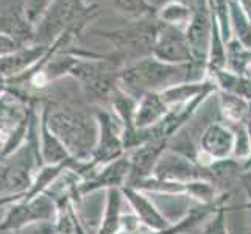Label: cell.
<instances>
[{
  "label": "cell",
  "instance_id": "cell-1",
  "mask_svg": "<svg viewBox=\"0 0 251 234\" xmlns=\"http://www.w3.org/2000/svg\"><path fill=\"white\" fill-rule=\"evenodd\" d=\"M207 67L200 64H169L149 55L129 63L117 74V86L139 100L150 92H162L186 81H203Z\"/></svg>",
  "mask_w": 251,
  "mask_h": 234
},
{
  "label": "cell",
  "instance_id": "cell-2",
  "mask_svg": "<svg viewBox=\"0 0 251 234\" xmlns=\"http://www.w3.org/2000/svg\"><path fill=\"white\" fill-rule=\"evenodd\" d=\"M47 124L56 137L64 144L69 155L75 161H86L94 156L99 144L100 127L95 114L81 111L46 108Z\"/></svg>",
  "mask_w": 251,
  "mask_h": 234
},
{
  "label": "cell",
  "instance_id": "cell-3",
  "mask_svg": "<svg viewBox=\"0 0 251 234\" xmlns=\"http://www.w3.org/2000/svg\"><path fill=\"white\" fill-rule=\"evenodd\" d=\"M95 14H97L95 3L89 5L84 0H53L36 24L34 44L51 46L67 31H81Z\"/></svg>",
  "mask_w": 251,
  "mask_h": 234
},
{
  "label": "cell",
  "instance_id": "cell-4",
  "mask_svg": "<svg viewBox=\"0 0 251 234\" xmlns=\"http://www.w3.org/2000/svg\"><path fill=\"white\" fill-rule=\"evenodd\" d=\"M158 27L159 21L156 19V16H153L134 21V24L124 28L97 31V34L109 41L111 46L116 49V53L111 56L112 61L114 58H134V61H137L144 56L151 55Z\"/></svg>",
  "mask_w": 251,
  "mask_h": 234
},
{
  "label": "cell",
  "instance_id": "cell-5",
  "mask_svg": "<svg viewBox=\"0 0 251 234\" xmlns=\"http://www.w3.org/2000/svg\"><path fill=\"white\" fill-rule=\"evenodd\" d=\"M209 170V167H203L201 164H198L194 158H189L184 153L166 149L159 156L156 166L151 172V177L189 184L194 181H212L214 175Z\"/></svg>",
  "mask_w": 251,
  "mask_h": 234
},
{
  "label": "cell",
  "instance_id": "cell-6",
  "mask_svg": "<svg viewBox=\"0 0 251 234\" xmlns=\"http://www.w3.org/2000/svg\"><path fill=\"white\" fill-rule=\"evenodd\" d=\"M95 117L99 120L100 134L99 144L94 152L92 162L88 164V169H100L106 164L122 158V153L125 150L124 145V124L117 117L116 112H111L106 109H97Z\"/></svg>",
  "mask_w": 251,
  "mask_h": 234
},
{
  "label": "cell",
  "instance_id": "cell-7",
  "mask_svg": "<svg viewBox=\"0 0 251 234\" xmlns=\"http://www.w3.org/2000/svg\"><path fill=\"white\" fill-rule=\"evenodd\" d=\"M214 11L209 5V0H197L194 3L192 17L186 27V36L192 50L194 64L207 67V56H209L211 41L214 30L217 27Z\"/></svg>",
  "mask_w": 251,
  "mask_h": 234
},
{
  "label": "cell",
  "instance_id": "cell-8",
  "mask_svg": "<svg viewBox=\"0 0 251 234\" xmlns=\"http://www.w3.org/2000/svg\"><path fill=\"white\" fill-rule=\"evenodd\" d=\"M56 203L47 194H41L31 200H21L13 205L6 217L0 223V231H13L36 222H56Z\"/></svg>",
  "mask_w": 251,
  "mask_h": 234
},
{
  "label": "cell",
  "instance_id": "cell-9",
  "mask_svg": "<svg viewBox=\"0 0 251 234\" xmlns=\"http://www.w3.org/2000/svg\"><path fill=\"white\" fill-rule=\"evenodd\" d=\"M151 56L169 64H192L194 56L186 36V30L159 22Z\"/></svg>",
  "mask_w": 251,
  "mask_h": 234
},
{
  "label": "cell",
  "instance_id": "cell-10",
  "mask_svg": "<svg viewBox=\"0 0 251 234\" xmlns=\"http://www.w3.org/2000/svg\"><path fill=\"white\" fill-rule=\"evenodd\" d=\"M236 134L234 130L228 124L212 122L209 124L200 136V147L197 153V162L201 158L207 159L209 167L214 162L231 159L234 155Z\"/></svg>",
  "mask_w": 251,
  "mask_h": 234
},
{
  "label": "cell",
  "instance_id": "cell-11",
  "mask_svg": "<svg viewBox=\"0 0 251 234\" xmlns=\"http://www.w3.org/2000/svg\"><path fill=\"white\" fill-rule=\"evenodd\" d=\"M122 190L126 203L131 208L136 217L139 219L142 227H145L149 231H166L172 227V223L159 212L158 206L145 195L144 190H139L133 186H125Z\"/></svg>",
  "mask_w": 251,
  "mask_h": 234
},
{
  "label": "cell",
  "instance_id": "cell-12",
  "mask_svg": "<svg viewBox=\"0 0 251 234\" xmlns=\"http://www.w3.org/2000/svg\"><path fill=\"white\" fill-rule=\"evenodd\" d=\"M129 178V158L122 156L116 161H112L106 166L97 169L94 175L86 178L83 184H80V192H95L99 189H112V187H124Z\"/></svg>",
  "mask_w": 251,
  "mask_h": 234
},
{
  "label": "cell",
  "instance_id": "cell-13",
  "mask_svg": "<svg viewBox=\"0 0 251 234\" xmlns=\"http://www.w3.org/2000/svg\"><path fill=\"white\" fill-rule=\"evenodd\" d=\"M0 33L13 38L22 47L34 46L36 27L27 19L22 6H13L0 14Z\"/></svg>",
  "mask_w": 251,
  "mask_h": 234
},
{
  "label": "cell",
  "instance_id": "cell-14",
  "mask_svg": "<svg viewBox=\"0 0 251 234\" xmlns=\"http://www.w3.org/2000/svg\"><path fill=\"white\" fill-rule=\"evenodd\" d=\"M39 153L44 164L55 166V164H71L74 158L69 155L64 144L56 137L47 124V112L46 108L41 112L39 122Z\"/></svg>",
  "mask_w": 251,
  "mask_h": 234
},
{
  "label": "cell",
  "instance_id": "cell-15",
  "mask_svg": "<svg viewBox=\"0 0 251 234\" xmlns=\"http://www.w3.org/2000/svg\"><path fill=\"white\" fill-rule=\"evenodd\" d=\"M169 111L170 108L162 100L159 92L145 94L137 100L134 111V127L141 130L156 127L169 114Z\"/></svg>",
  "mask_w": 251,
  "mask_h": 234
},
{
  "label": "cell",
  "instance_id": "cell-16",
  "mask_svg": "<svg viewBox=\"0 0 251 234\" xmlns=\"http://www.w3.org/2000/svg\"><path fill=\"white\" fill-rule=\"evenodd\" d=\"M125 195L122 187H112L106 190V203L103 219L97 234H119L122 231Z\"/></svg>",
  "mask_w": 251,
  "mask_h": 234
},
{
  "label": "cell",
  "instance_id": "cell-17",
  "mask_svg": "<svg viewBox=\"0 0 251 234\" xmlns=\"http://www.w3.org/2000/svg\"><path fill=\"white\" fill-rule=\"evenodd\" d=\"M219 109L228 125H247L251 119V103L239 95L217 91Z\"/></svg>",
  "mask_w": 251,
  "mask_h": 234
},
{
  "label": "cell",
  "instance_id": "cell-18",
  "mask_svg": "<svg viewBox=\"0 0 251 234\" xmlns=\"http://www.w3.org/2000/svg\"><path fill=\"white\" fill-rule=\"evenodd\" d=\"M207 77L215 83L219 91L239 95L251 103V78L248 75H239L228 69H222V71L211 72Z\"/></svg>",
  "mask_w": 251,
  "mask_h": 234
},
{
  "label": "cell",
  "instance_id": "cell-19",
  "mask_svg": "<svg viewBox=\"0 0 251 234\" xmlns=\"http://www.w3.org/2000/svg\"><path fill=\"white\" fill-rule=\"evenodd\" d=\"M194 6L186 5L178 0H164V2L156 8V19L161 24L173 25V27L184 28L192 17Z\"/></svg>",
  "mask_w": 251,
  "mask_h": 234
},
{
  "label": "cell",
  "instance_id": "cell-20",
  "mask_svg": "<svg viewBox=\"0 0 251 234\" xmlns=\"http://www.w3.org/2000/svg\"><path fill=\"white\" fill-rule=\"evenodd\" d=\"M30 111L25 109L17 100H10L2 95L0 97V136L5 139L28 117Z\"/></svg>",
  "mask_w": 251,
  "mask_h": 234
},
{
  "label": "cell",
  "instance_id": "cell-21",
  "mask_svg": "<svg viewBox=\"0 0 251 234\" xmlns=\"http://www.w3.org/2000/svg\"><path fill=\"white\" fill-rule=\"evenodd\" d=\"M229 28L231 36L251 50V19L242 10L237 0H231L229 3Z\"/></svg>",
  "mask_w": 251,
  "mask_h": 234
},
{
  "label": "cell",
  "instance_id": "cell-22",
  "mask_svg": "<svg viewBox=\"0 0 251 234\" xmlns=\"http://www.w3.org/2000/svg\"><path fill=\"white\" fill-rule=\"evenodd\" d=\"M251 67V50L244 47L237 39L226 42V69L239 75H247Z\"/></svg>",
  "mask_w": 251,
  "mask_h": 234
},
{
  "label": "cell",
  "instance_id": "cell-23",
  "mask_svg": "<svg viewBox=\"0 0 251 234\" xmlns=\"http://www.w3.org/2000/svg\"><path fill=\"white\" fill-rule=\"evenodd\" d=\"M119 13L131 17L134 21L156 16V8L150 0H108Z\"/></svg>",
  "mask_w": 251,
  "mask_h": 234
},
{
  "label": "cell",
  "instance_id": "cell-24",
  "mask_svg": "<svg viewBox=\"0 0 251 234\" xmlns=\"http://www.w3.org/2000/svg\"><path fill=\"white\" fill-rule=\"evenodd\" d=\"M201 234H229L228 223H226V212H225L222 206L211 214V217L206 222Z\"/></svg>",
  "mask_w": 251,
  "mask_h": 234
},
{
  "label": "cell",
  "instance_id": "cell-25",
  "mask_svg": "<svg viewBox=\"0 0 251 234\" xmlns=\"http://www.w3.org/2000/svg\"><path fill=\"white\" fill-rule=\"evenodd\" d=\"M53 0H25L24 3V11H25V16H27V19L36 27V24L39 22V19L44 13L47 11V8L51 5Z\"/></svg>",
  "mask_w": 251,
  "mask_h": 234
},
{
  "label": "cell",
  "instance_id": "cell-26",
  "mask_svg": "<svg viewBox=\"0 0 251 234\" xmlns=\"http://www.w3.org/2000/svg\"><path fill=\"white\" fill-rule=\"evenodd\" d=\"M13 234H58L55 222H36L30 223L27 227L13 230Z\"/></svg>",
  "mask_w": 251,
  "mask_h": 234
},
{
  "label": "cell",
  "instance_id": "cell-27",
  "mask_svg": "<svg viewBox=\"0 0 251 234\" xmlns=\"http://www.w3.org/2000/svg\"><path fill=\"white\" fill-rule=\"evenodd\" d=\"M22 49H25V47H22L19 42H16L13 38L6 36L3 33H0V58L14 55Z\"/></svg>",
  "mask_w": 251,
  "mask_h": 234
},
{
  "label": "cell",
  "instance_id": "cell-28",
  "mask_svg": "<svg viewBox=\"0 0 251 234\" xmlns=\"http://www.w3.org/2000/svg\"><path fill=\"white\" fill-rule=\"evenodd\" d=\"M162 2H164V0H162ZM178 2H183V3H186V5L194 6V3L197 2V0H178Z\"/></svg>",
  "mask_w": 251,
  "mask_h": 234
},
{
  "label": "cell",
  "instance_id": "cell-29",
  "mask_svg": "<svg viewBox=\"0 0 251 234\" xmlns=\"http://www.w3.org/2000/svg\"><path fill=\"white\" fill-rule=\"evenodd\" d=\"M247 75H248V77L251 78V67H250V71H248V74H247Z\"/></svg>",
  "mask_w": 251,
  "mask_h": 234
}]
</instances>
